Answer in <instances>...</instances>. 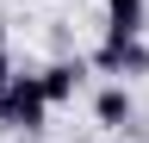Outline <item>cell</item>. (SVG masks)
<instances>
[{
  "instance_id": "6da1fadb",
  "label": "cell",
  "mask_w": 149,
  "mask_h": 143,
  "mask_svg": "<svg viewBox=\"0 0 149 143\" xmlns=\"http://www.w3.org/2000/svg\"><path fill=\"white\" fill-rule=\"evenodd\" d=\"M44 124H50V100H44V87H37V75H13L0 87V131L37 137Z\"/></svg>"
},
{
  "instance_id": "7a4b0ae2",
  "label": "cell",
  "mask_w": 149,
  "mask_h": 143,
  "mask_svg": "<svg viewBox=\"0 0 149 143\" xmlns=\"http://www.w3.org/2000/svg\"><path fill=\"white\" fill-rule=\"evenodd\" d=\"M87 68H100V75H112V81H143L149 75V38H106L93 44V56H87Z\"/></svg>"
},
{
  "instance_id": "3957f363",
  "label": "cell",
  "mask_w": 149,
  "mask_h": 143,
  "mask_svg": "<svg viewBox=\"0 0 149 143\" xmlns=\"http://www.w3.org/2000/svg\"><path fill=\"white\" fill-rule=\"evenodd\" d=\"M81 81H87V62H81V56H56L50 68H37V87H44L50 112H56V106H68L74 93H81Z\"/></svg>"
},
{
  "instance_id": "277c9868",
  "label": "cell",
  "mask_w": 149,
  "mask_h": 143,
  "mask_svg": "<svg viewBox=\"0 0 149 143\" xmlns=\"http://www.w3.org/2000/svg\"><path fill=\"white\" fill-rule=\"evenodd\" d=\"M93 118H100V131H130V124H137L130 81H106L100 93H93Z\"/></svg>"
},
{
  "instance_id": "5b68a950",
  "label": "cell",
  "mask_w": 149,
  "mask_h": 143,
  "mask_svg": "<svg viewBox=\"0 0 149 143\" xmlns=\"http://www.w3.org/2000/svg\"><path fill=\"white\" fill-rule=\"evenodd\" d=\"M106 31L112 38H143L149 31V0H106Z\"/></svg>"
},
{
  "instance_id": "8992f818",
  "label": "cell",
  "mask_w": 149,
  "mask_h": 143,
  "mask_svg": "<svg viewBox=\"0 0 149 143\" xmlns=\"http://www.w3.org/2000/svg\"><path fill=\"white\" fill-rule=\"evenodd\" d=\"M13 75H19V68H13V44H6V31H0V87H6Z\"/></svg>"
}]
</instances>
